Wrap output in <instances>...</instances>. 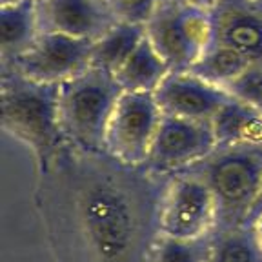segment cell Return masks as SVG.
Wrapping results in <instances>:
<instances>
[{
    "label": "cell",
    "instance_id": "1",
    "mask_svg": "<svg viewBox=\"0 0 262 262\" xmlns=\"http://www.w3.org/2000/svg\"><path fill=\"white\" fill-rule=\"evenodd\" d=\"M37 173V208L58 262H151L169 177L70 142Z\"/></svg>",
    "mask_w": 262,
    "mask_h": 262
},
{
    "label": "cell",
    "instance_id": "2",
    "mask_svg": "<svg viewBox=\"0 0 262 262\" xmlns=\"http://www.w3.org/2000/svg\"><path fill=\"white\" fill-rule=\"evenodd\" d=\"M60 84H44L13 71H0V122L6 133L35 155L42 171L66 144L58 107Z\"/></svg>",
    "mask_w": 262,
    "mask_h": 262
},
{
    "label": "cell",
    "instance_id": "3",
    "mask_svg": "<svg viewBox=\"0 0 262 262\" xmlns=\"http://www.w3.org/2000/svg\"><path fill=\"white\" fill-rule=\"evenodd\" d=\"M188 169L211 189L217 206L215 231L248 224L262 189V146H217Z\"/></svg>",
    "mask_w": 262,
    "mask_h": 262
},
{
    "label": "cell",
    "instance_id": "4",
    "mask_svg": "<svg viewBox=\"0 0 262 262\" xmlns=\"http://www.w3.org/2000/svg\"><path fill=\"white\" fill-rule=\"evenodd\" d=\"M120 95L122 88L115 75L97 66L62 82L58 107L66 142L90 151H104L106 127Z\"/></svg>",
    "mask_w": 262,
    "mask_h": 262
},
{
    "label": "cell",
    "instance_id": "5",
    "mask_svg": "<svg viewBox=\"0 0 262 262\" xmlns=\"http://www.w3.org/2000/svg\"><path fill=\"white\" fill-rule=\"evenodd\" d=\"M144 26L169 71H189L213 42L209 9L175 0L160 2Z\"/></svg>",
    "mask_w": 262,
    "mask_h": 262
},
{
    "label": "cell",
    "instance_id": "6",
    "mask_svg": "<svg viewBox=\"0 0 262 262\" xmlns=\"http://www.w3.org/2000/svg\"><path fill=\"white\" fill-rule=\"evenodd\" d=\"M217 229V206L211 189L193 171L169 175L159 208V237L199 241Z\"/></svg>",
    "mask_w": 262,
    "mask_h": 262
},
{
    "label": "cell",
    "instance_id": "7",
    "mask_svg": "<svg viewBox=\"0 0 262 262\" xmlns=\"http://www.w3.org/2000/svg\"><path fill=\"white\" fill-rule=\"evenodd\" d=\"M162 111L155 93L122 91L104 137V153L127 166H146Z\"/></svg>",
    "mask_w": 262,
    "mask_h": 262
},
{
    "label": "cell",
    "instance_id": "8",
    "mask_svg": "<svg viewBox=\"0 0 262 262\" xmlns=\"http://www.w3.org/2000/svg\"><path fill=\"white\" fill-rule=\"evenodd\" d=\"M93 40L62 33H40L35 44L0 71H13L24 78L44 84H62L91 66Z\"/></svg>",
    "mask_w": 262,
    "mask_h": 262
},
{
    "label": "cell",
    "instance_id": "9",
    "mask_svg": "<svg viewBox=\"0 0 262 262\" xmlns=\"http://www.w3.org/2000/svg\"><path fill=\"white\" fill-rule=\"evenodd\" d=\"M217 146L211 122L162 115L146 168L157 175H175L204 160Z\"/></svg>",
    "mask_w": 262,
    "mask_h": 262
},
{
    "label": "cell",
    "instance_id": "10",
    "mask_svg": "<svg viewBox=\"0 0 262 262\" xmlns=\"http://www.w3.org/2000/svg\"><path fill=\"white\" fill-rule=\"evenodd\" d=\"M155 98L162 115L211 122L231 95L191 71H169L157 88Z\"/></svg>",
    "mask_w": 262,
    "mask_h": 262
},
{
    "label": "cell",
    "instance_id": "11",
    "mask_svg": "<svg viewBox=\"0 0 262 262\" xmlns=\"http://www.w3.org/2000/svg\"><path fill=\"white\" fill-rule=\"evenodd\" d=\"M40 33L98 40L119 18L106 0H37Z\"/></svg>",
    "mask_w": 262,
    "mask_h": 262
},
{
    "label": "cell",
    "instance_id": "12",
    "mask_svg": "<svg viewBox=\"0 0 262 262\" xmlns=\"http://www.w3.org/2000/svg\"><path fill=\"white\" fill-rule=\"evenodd\" d=\"M213 40L262 68V0H217L209 9Z\"/></svg>",
    "mask_w": 262,
    "mask_h": 262
},
{
    "label": "cell",
    "instance_id": "13",
    "mask_svg": "<svg viewBox=\"0 0 262 262\" xmlns=\"http://www.w3.org/2000/svg\"><path fill=\"white\" fill-rule=\"evenodd\" d=\"M40 37L37 0L0 6V66L26 53Z\"/></svg>",
    "mask_w": 262,
    "mask_h": 262
},
{
    "label": "cell",
    "instance_id": "14",
    "mask_svg": "<svg viewBox=\"0 0 262 262\" xmlns=\"http://www.w3.org/2000/svg\"><path fill=\"white\" fill-rule=\"evenodd\" d=\"M211 127L219 146H262V111L233 95L211 119Z\"/></svg>",
    "mask_w": 262,
    "mask_h": 262
},
{
    "label": "cell",
    "instance_id": "15",
    "mask_svg": "<svg viewBox=\"0 0 262 262\" xmlns=\"http://www.w3.org/2000/svg\"><path fill=\"white\" fill-rule=\"evenodd\" d=\"M168 73V64L162 60V57L153 48L149 38L144 37L135 51L131 53V57L115 73V78L122 88V91L155 93Z\"/></svg>",
    "mask_w": 262,
    "mask_h": 262
},
{
    "label": "cell",
    "instance_id": "16",
    "mask_svg": "<svg viewBox=\"0 0 262 262\" xmlns=\"http://www.w3.org/2000/svg\"><path fill=\"white\" fill-rule=\"evenodd\" d=\"M144 37H146V26L142 22L119 20L106 35L95 40L91 66L102 68L115 75L131 57Z\"/></svg>",
    "mask_w": 262,
    "mask_h": 262
},
{
    "label": "cell",
    "instance_id": "17",
    "mask_svg": "<svg viewBox=\"0 0 262 262\" xmlns=\"http://www.w3.org/2000/svg\"><path fill=\"white\" fill-rule=\"evenodd\" d=\"M251 66L253 64L242 53H238L237 49L213 40L211 46L191 66L189 71L195 73L196 77L204 78L209 84L226 90L231 82H235L242 73L250 70Z\"/></svg>",
    "mask_w": 262,
    "mask_h": 262
},
{
    "label": "cell",
    "instance_id": "18",
    "mask_svg": "<svg viewBox=\"0 0 262 262\" xmlns=\"http://www.w3.org/2000/svg\"><path fill=\"white\" fill-rule=\"evenodd\" d=\"M209 262H262V246L253 226L215 231Z\"/></svg>",
    "mask_w": 262,
    "mask_h": 262
},
{
    "label": "cell",
    "instance_id": "19",
    "mask_svg": "<svg viewBox=\"0 0 262 262\" xmlns=\"http://www.w3.org/2000/svg\"><path fill=\"white\" fill-rule=\"evenodd\" d=\"M211 250L213 235L199 241H177V238L159 237L153 248L151 262H209Z\"/></svg>",
    "mask_w": 262,
    "mask_h": 262
},
{
    "label": "cell",
    "instance_id": "20",
    "mask_svg": "<svg viewBox=\"0 0 262 262\" xmlns=\"http://www.w3.org/2000/svg\"><path fill=\"white\" fill-rule=\"evenodd\" d=\"M229 95L246 102L248 106L262 111V68L251 66L250 70L242 73L235 82L226 88Z\"/></svg>",
    "mask_w": 262,
    "mask_h": 262
},
{
    "label": "cell",
    "instance_id": "21",
    "mask_svg": "<svg viewBox=\"0 0 262 262\" xmlns=\"http://www.w3.org/2000/svg\"><path fill=\"white\" fill-rule=\"evenodd\" d=\"M119 20L146 22L164 0H106Z\"/></svg>",
    "mask_w": 262,
    "mask_h": 262
},
{
    "label": "cell",
    "instance_id": "22",
    "mask_svg": "<svg viewBox=\"0 0 262 262\" xmlns=\"http://www.w3.org/2000/svg\"><path fill=\"white\" fill-rule=\"evenodd\" d=\"M175 2H180V4L196 6V8H204V9H211L213 4H215L217 0H175Z\"/></svg>",
    "mask_w": 262,
    "mask_h": 262
},
{
    "label": "cell",
    "instance_id": "23",
    "mask_svg": "<svg viewBox=\"0 0 262 262\" xmlns=\"http://www.w3.org/2000/svg\"><path fill=\"white\" fill-rule=\"evenodd\" d=\"M255 219H262V189H260V193H258L257 201H255V206H253V209H251L250 221L248 222L255 221Z\"/></svg>",
    "mask_w": 262,
    "mask_h": 262
},
{
    "label": "cell",
    "instance_id": "24",
    "mask_svg": "<svg viewBox=\"0 0 262 262\" xmlns=\"http://www.w3.org/2000/svg\"><path fill=\"white\" fill-rule=\"evenodd\" d=\"M11 2H16V0H0V6H2V4H11Z\"/></svg>",
    "mask_w": 262,
    "mask_h": 262
}]
</instances>
